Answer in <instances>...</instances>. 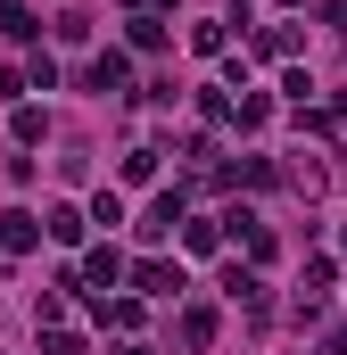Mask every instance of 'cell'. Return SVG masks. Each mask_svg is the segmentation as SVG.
Returning a JSON list of instances; mask_svg holds the SVG:
<instances>
[{"mask_svg": "<svg viewBox=\"0 0 347 355\" xmlns=\"http://www.w3.org/2000/svg\"><path fill=\"white\" fill-rule=\"evenodd\" d=\"M33 240H42V215H0V248L8 257H25Z\"/></svg>", "mask_w": 347, "mask_h": 355, "instance_id": "6da1fadb", "label": "cell"}, {"mask_svg": "<svg viewBox=\"0 0 347 355\" xmlns=\"http://www.w3.org/2000/svg\"><path fill=\"white\" fill-rule=\"evenodd\" d=\"M124 75H133L124 50H99V58H91V91H124Z\"/></svg>", "mask_w": 347, "mask_h": 355, "instance_id": "7a4b0ae2", "label": "cell"}, {"mask_svg": "<svg viewBox=\"0 0 347 355\" xmlns=\"http://www.w3.org/2000/svg\"><path fill=\"white\" fill-rule=\"evenodd\" d=\"M133 289H149V297H174V289H182V272H174V265H141V272H133Z\"/></svg>", "mask_w": 347, "mask_h": 355, "instance_id": "3957f363", "label": "cell"}, {"mask_svg": "<svg viewBox=\"0 0 347 355\" xmlns=\"http://www.w3.org/2000/svg\"><path fill=\"white\" fill-rule=\"evenodd\" d=\"M174 223H182V190H166V198H158V207H149V223H141V232H149V240H158V232H174Z\"/></svg>", "mask_w": 347, "mask_h": 355, "instance_id": "277c9868", "label": "cell"}, {"mask_svg": "<svg viewBox=\"0 0 347 355\" xmlns=\"http://www.w3.org/2000/svg\"><path fill=\"white\" fill-rule=\"evenodd\" d=\"M83 272L99 281V289H116V272H124V257H116V248H91V257H83Z\"/></svg>", "mask_w": 347, "mask_h": 355, "instance_id": "5b68a950", "label": "cell"}, {"mask_svg": "<svg viewBox=\"0 0 347 355\" xmlns=\"http://www.w3.org/2000/svg\"><path fill=\"white\" fill-rule=\"evenodd\" d=\"M207 339H215V314L190 306V314H182V347H207Z\"/></svg>", "mask_w": 347, "mask_h": 355, "instance_id": "8992f818", "label": "cell"}, {"mask_svg": "<svg viewBox=\"0 0 347 355\" xmlns=\"http://www.w3.org/2000/svg\"><path fill=\"white\" fill-rule=\"evenodd\" d=\"M0 25H8V33H17V42H33V33H42V25H33V8H25V0H0Z\"/></svg>", "mask_w": 347, "mask_h": 355, "instance_id": "52a82bcc", "label": "cell"}, {"mask_svg": "<svg viewBox=\"0 0 347 355\" xmlns=\"http://www.w3.org/2000/svg\"><path fill=\"white\" fill-rule=\"evenodd\" d=\"M42 232H50V240H83V215H75V207H50V223H42Z\"/></svg>", "mask_w": 347, "mask_h": 355, "instance_id": "ba28073f", "label": "cell"}, {"mask_svg": "<svg viewBox=\"0 0 347 355\" xmlns=\"http://www.w3.org/2000/svg\"><path fill=\"white\" fill-rule=\"evenodd\" d=\"M158 174V149H149V141H141V149H124V182H149Z\"/></svg>", "mask_w": 347, "mask_h": 355, "instance_id": "9c48e42d", "label": "cell"}, {"mask_svg": "<svg viewBox=\"0 0 347 355\" xmlns=\"http://www.w3.org/2000/svg\"><path fill=\"white\" fill-rule=\"evenodd\" d=\"M124 355H149V347H124Z\"/></svg>", "mask_w": 347, "mask_h": 355, "instance_id": "30bf717a", "label": "cell"}]
</instances>
